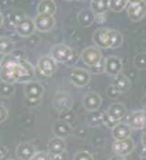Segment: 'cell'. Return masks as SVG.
Wrapping results in <instances>:
<instances>
[{"mask_svg": "<svg viewBox=\"0 0 146 160\" xmlns=\"http://www.w3.org/2000/svg\"><path fill=\"white\" fill-rule=\"evenodd\" d=\"M34 76V66L25 58L8 53L5 54L0 61V79L2 82L26 83L33 80Z\"/></svg>", "mask_w": 146, "mask_h": 160, "instance_id": "cell-1", "label": "cell"}, {"mask_svg": "<svg viewBox=\"0 0 146 160\" xmlns=\"http://www.w3.org/2000/svg\"><path fill=\"white\" fill-rule=\"evenodd\" d=\"M93 42L100 48H117L123 42L120 32L111 28H99L93 34Z\"/></svg>", "mask_w": 146, "mask_h": 160, "instance_id": "cell-2", "label": "cell"}, {"mask_svg": "<svg viewBox=\"0 0 146 160\" xmlns=\"http://www.w3.org/2000/svg\"><path fill=\"white\" fill-rule=\"evenodd\" d=\"M81 58L86 65L90 67H96L100 64L103 54L99 48L95 46H89L82 51Z\"/></svg>", "mask_w": 146, "mask_h": 160, "instance_id": "cell-3", "label": "cell"}, {"mask_svg": "<svg viewBox=\"0 0 146 160\" xmlns=\"http://www.w3.org/2000/svg\"><path fill=\"white\" fill-rule=\"evenodd\" d=\"M24 93L28 101L34 102L40 101L44 94L43 85L38 82L31 80L26 82V85L24 87Z\"/></svg>", "mask_w": 146, "mask_h": 160, "instance_id": "cell-4", "label": "cell"}, {"mask_svg": "<svg viewBox=\"0 0 146 160\" xmlns=\"http://www.w3.org/2000/svg\"><path fill=\"white\" fill-rule=\"evenodd\" d=\"M50 56L56 62H66L73 56V50L65 43H57L52 47Z\"/></svg>", "mask_w": 146, "mask_h": 160, "instance_id": "cell-5", "label": "cell"}, {"mask_svg": "<svg viewBox=\"0 0 146 160\" xmlns=\"http://www.w3.org/2000/svg\"><path fill=\"white\" fill-rule=\"evenodd\" d=\"M69 77H70L71 82L79 88L86 87V85L89 83L90 79H91V75L89 72L83 68L73 69L69 73Z\"/></svg>", "mask_w": 146, "mask_h": 160, "instance_id": "cell-6", "label": "cell"}, {"mask_svg": "<svg viewBox=\"0 0 146 160\" xmlns=\"http://www.w3.org/2000/svg\"><path fill=\"white\" fill-rule=\"evenodd\" d=\"M112 151L115 155L120 157H126L134 149V142L131 138L121 140H115L112 144Z\"/></svg>", "mask_w": 146, "mask_h": 160, "instance_id": "cell-7", "label": "cell"}, {"mask_svg": "<svg viewBox=\"0 0 146 160\" xmlns=\"http://www.w3.org/2000/svg\"><path fill=\"white\" fill-rule=\"evenodd\" d=\"M34 27L40 32H48L54 28L55 25V19L54 15L38 14L34 20Z\"/></svg>", "mask_w": 146, "mask_h": 160, "instance_id": "cell-8", "label": "cell"}, {"mask_svg": "<svg viewBox=\"0 0 146 160\" xmlns=\"http://www.w3.org/2000/svg\"><path fill=\"white\" fill-rule=\"evenodd\" d=\"M103 70L108 75L114 77L121 73L123 70V62L117 56H107L103 62Z\"/></svg>", "mask_w": 146, "mask_h": 160, "instance_id": "cell-9", "label": "cell"}, {"mask_svg": "<svg viewBox=\"0 0 146 160\" xmlns=\"http://www.w3.org/2000/svg\"><path fill=\"white\" fill-rule=\"evenodd\" d=\"M37 68L44 76H51L57 70V62L51 56H43L38 60Z\"/></svg>", "mask_w": 146, "mask_h": 160, "instance_id": "cell-10", "label": "cell"}, {"mask_svg": "<svg viewBox=\"0 0 146 160\" xmlns=\"http://www.w3.org/2000/svg\"><path fill=\"white\" fill-rule=\"evenodd\" d=\"M83 107L88 111L98 110L102 105V97L96 92H87L82 100Z\"/></svg>", "mask_w": 146, "mask_h": 160, "instance_id": "cell-11", "label": "cell"}, {"mask_svg": "<svg viewBox=\"0 0 146 160\" xmlns=\"http://www.w3.org/2000/svg\"><path fill=\"white\" fill-rule=\"evenodd\" d=\"M145 1L143 0L139 3L130 4L127 8L128 17L133 22H139L145 17Z\"/></svg>", "mask_w": 146, "mask_h": 160, "instance_id": "cell-12", "label": "cell"}, {"mask_svg": "<svg viewBox=\"0 0 146 160\" xmlns=\"http://www.w3.org/2000/svg\"><path fill=\"white\" fill-rule=\"evenodd\" d=\"M16 31L17 34L22 37H28L32 35L35 31L34 20L27 17L21 19L16 25Z\"/></svg>", "mask_w": 146, "mask_h": 160, "instance_id": "cell-13", "label": "cell"}, {"mask_svg": "<svg viewBox=\"0 0 146 160\" xmlns=\"http://www.w3.org/2000/svg\"><path fill=\"white\" fill-rule=\"evenodd\" d=\"M53 105L56 109V110L60 112H65L72 108L73 101L67 93L58 92L56 93L53 101Z\"/></svg>", "mask_w": 146, "mask_h": 160, "instance_id": "cell-14", "label": "cell"}, {"mask_svg": "<svg viewBox=\"0 0 146 160\" xmlns=\"http://www.w3.org/2000/svg\"><path fill=\"white\" fill-rule=\"evenodd\" d=\"M52 130L55 137L65 138L72 135L73 128L71 127L68 122L62 120V119H58L54 122V124L52 126Z\"/></svg>", "mask_w": 146, "mask_h": 160, "instance_id": "cell-15", "label": "cell"}, {"mask_svg": "<svg viewBox=\"0 0 146 160\" xmlns=\"http://www.w3.org/2000/svg\"><path fill=\"white\" fill-rule=\"evenodd\" d=\"M127 110L122 103H113L106 111V116L112 122H117L125 116Z\"/></svg>", "mask_w": 146, "mask_h": 160, "instance_id": "cell-16", "label": "cell"}, {"mask_svg": "<svg viewBox=\"0 0 146 160\" xmlns=\"http://www.w3.org/2000/svg\"><path fill=\"white\" fill-rule=\"evenodd\" d=\"M127 124L133 129H143L145 128V111L137 110L130 114L127 118Z\"/></svg>", "mask_w": 146, "mask_h": 160, "instance_id": "cell-17", "label": "cell"}, {"mask_svg": "<svg viewBox=\"0 0 146 160\" xmlns=\"http://www.w3.org/2000/svg\"><path fill=\"white\" fill-rule=\"evenodd\" d=\"M16 154L18 159H32L35 154V148L31 143L23 142V143L19 144L17 147Z\"/></svg>", "mask_w": 146, "mask_h": 160, "instance_id": "cell-18", "label": "cell"}, {"mask_svg": "<svg viewBox=\"0 0 146 160\" xmlns=\"http://www.w3.org/2000/svg\"><path fill=\"white\" fill-rule=\"evenodd\" d=\"M111 86L116 92L120 94L122 92H125L129 90L131 87V82L126 76L119 73L116 76H114V79L112 81Z\"/></svg>", "mask_w": 146, "mask_h": 160, "instance_id": "cell-19", "label": "cell"}, {"mask_svg": "<svg viewBox=\"0 0 146 160\" xmlns=\"http://www.w3.org/2000/svg\"><path fill=\"white\" fill-rule=\"evenodd\" d=\"M48 153L53 155H62L65 151L66 148V143L65 138H62L59 137L53 138L51 140L48 142Z\"/></svg>", "mask_w": 146, "mask_h": 160, "instance_id": "cell-20", "label": "cell"}, {"mask_svg": "<svg viewBox=\"0 0 146 160\" xmlns=\"http://www.w3.org/2000/svg\"><path fill=\"white\" fill-rule=\"evenodd\" d=\"M112 133L114 140H121L131 137L132 128L127 123H118L113 126Z\"/></svg>", "mask_w": 146, "mask_h": 160, "instance_id": "cell-21", "label": "cell"}, {"mask_svg": "<svg viewBox=\"0 0 146 160\" xmlns=\"http://www.w3.org/2000/svg\"><path fill=\"white\" fill-rule=\"evenodd\" d=\"M95 14L92 10L84 9L77 16V21L83 27H89L95 22Z\"/></svg>", "mask_w": 146, "mask_h": 160, "instance_id": "cell-22", "label": "cell"}, {"mask_svg": "<svg viewBox=\"0 0 146 160\" xmlns=\"http://www.w3.org/2000/svg\"><path fill=\"white\" fill-rule=\"evenodd\" d=\"M56 11V5L53 0H41L37 6L38 14L55 15Z\"/></svg>", "mask_w": 146, "mask_h": 160, "instance_id": "cell-23", "label": "cell"}, {"mask_svg": "<svg viewBox=\"0 0 146 160\" xmlns=\"http://www.w3.org/2000/svg\"><path fill=\"white\" fill-rule=\"evenodd\" d=\"M109 0H92L91 1V10L95 15L106 13L109 9Z\"/></svg>", "mask_w": 146, "mask_h": 160, "instance_id": "cell-24", "label": "cell"}, {"mask_svg": "<svg viewBox=\"0 0 146 160\" xmlns=\"http://www.w3.org/2000/svg\"><path fill=\"white\" fill-rule=\"evenodd\" d=\"M90 112L91 113L88 115V118H87V122L89 125L95 127L103 124V122H106L105 116H103L102 113H98L96 112V110L90 111Z\"/></svg>", "mask_w": 146, "mask_h": 160, "instance_id": "cell-25", "label": "cell"}, {"mask_svg": "<svg viewBox=\"0 0 146 160\" xmlns=\"http://www.w3.org/2000/svg\"><path fill=\"white\" fill-rule=\"evenodd\" d=\"M14 42L8 37L0 36V54H8L14 50Z\"/></svg>", "mask_w": 146, "mask_h": 160, "instance_id": "cell-26", "label": "cell"}, {"mask_svg": "<svg viewBox=\"0 0 146 160\" xmlns=\"http://www.w3.org/2000/svg\"><path fill=\"white\" fill-rule=\"evenodd\" d=\"M109 8L115 13H120L126 8L128 0H109Z\"/></svg>", "mask_w": 146, "mask_h": 160, "instance_id": "cell-27", "label": "cell"}, {"mask_svg": "<svg viewBox=\"0 0 146 160\" xmlns=\"http://www.w3.org/2000/svg\"><path fill=\"white\" fill-rule=\"evenodd\" d=\"M15 87L14 83H8L2 82L0 83V96L3 97H10L15 92Z\"/></svg>", "mask_w": 146, "mask_h": 160, "instance_id": "cell-28", "label": "cell"}, {"mask_svg": "<svg viewBox=\"0 0 146 160\" xmlns=\"http://www.w3.org/2000/svg\"><path fill=\"white\" fill-rule=\"evenodd\" d=\"M145 53L144 52H140L134 58V65L140 69V70H143L145 69Z\"/></svg>", "mask_w": 146, "mask_h": 160, "instance_id": "cell-29", "label": "cell"}, {"mask_svg": "<svg viewBox=\"0 0 146 160\" xmlns=\"http://www.w3.org/2000/svg\"><path fill=\"white\" fill-rule=\"evenodd\" d=\"M74 159L76 160H91L94 159L93 156L87 151H80L77 152L75 157H74Z\"/></svg>", "mask_w": 146, "mask_h": 160, "instance_id": "cell-30", "label": "cell"}, {"mask_svg": "<svg viewBox=\"0 0 146 160\" xmlns=\"http://www.w3.org/2000/svg\"><path fill=\"white\" fill-rule=\"evenodd\" d=\"M32 159H50V154L45 152H35Z\"/></svg>", "mask_w": 146, "mask_h": 160, "instance_id": "cell-31", "label": "cell"}, {"mask_svg": "<svg viewBox=\"0 0 146 160\" xmlns=\"http://www.w3.org/2000/svg\"><path fill=\"white\" fill-rule=\"evenodd\" d=\"M8 110L4 106L0 105V123L5 121L8 118Z\"/></svg>", "mask_w": 146, "mask_h": 160, "instance_id": "cell-32", "label": "cell"}, {"mask_svg": "<svg viewBox=\"0 0 146 160\" xmlns=\"http://www.w3.org/2000/svg\"><path fill=\"white\" fill-rule=\"evenodd\" d=\"M95 21H96L98 24H104L106 22V15H105V13H101V14L95 15Z\"/></svg>", "mask_w": 146, "mask_h": 160, "instance_id": "cell-33", "label": "cell"}, {"mask_svg": "<svg viewBox=\"0 0 146 160\" xmlns=\"http://www.w3.org/2000/svg\"><path fill=\"white\" fill-rule=\"evenodd\" d=\"M142 145H143V147L145 148V132L142 136Z\"/></svg>", "mask_w": 146, "mask_h": 160, "instance_id": "cell-34", "label": "cell"}, {"mask_svg": "<svg viewBox=\"0 0 146 160\" xmlns=\"http://www.w3.org/2000/svg\"><path fill=\"white\" fill-rule=\"evenodd\" d=\"M3 22H4V17H3L2 13L0 12V27H1V26H2V25H3Z\"/></svg>", "mask_w": 146, "mask_h": 160, "instance_id": "cell-35", "label": "cell"}, {"mask_svg": "<svg viewBox=\"0 0 146 160\" xmlns=\"http://www.w3.org/2000/svg\"><path fill=\"white\" fill-rule=\"evenodd\" d=\"M141 1H143V0H128L130 4H135V3H139Z\"/></svg>", "mask_w": 146, "mask_h": 160, "instance_id": "cell-36", "label": "cell"}, {"mask_svg": "<svg viewBox=\"0 0 146 160\" xmlns=\"http://www.w3.org/2000/svg\"><path fill=\"white\" fill-rule=\"evenodd\" d=\"M66 1H72V0H66Z\"/></svg>", "mask_w": 146, "mask_h": 160, "instance_id": "cell-37", "label": "cell"}]
</instances>
